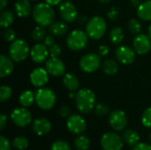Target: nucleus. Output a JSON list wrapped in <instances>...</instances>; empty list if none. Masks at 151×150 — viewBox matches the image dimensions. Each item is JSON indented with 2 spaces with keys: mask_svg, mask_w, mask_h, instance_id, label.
I'll use <instances>...</instances> for the list:
<instances>
[{
  "mask_svg": "<svg viewBox=\"0 0 151 150\" xmlns=\"http://www.w3.org/2000/svg\"><path fill=\"white\" fill-rule=\"evenodd\" d=\"M7 5V0H0V10L3 11Z\"/></svg>",
  "mask_w": 151,
  "mask_h": 150,
  "instance_id": "49",
  "label": "nucleus"
},
{
  "mask_svg": "<svg viewBox=\"0 0 151 150\" xmlns=\"http://www.w3.org/2000/svg\"><path fill=\"white\" fill-rule=\"evenodd\" d=\"M88 38L89 37L88 36L86 32L80 29H75L68 34L65 42L67 47L71 50L80 51L87 46L88 42Z\"/></svg>",
  "mask_w": 151,
  "mask_h": 150,
  "instance_id": "5",
  "label": "nucleus"
},
{
  "mask_svg": "<svg viewBox=\"0 0 151 150\" xmlns=\"http://www.w3.org/2000/svg\"><path fill=\"white\" fill-rule=\"evenodd\" d=\"M102 65L101 57L96 53H88L80 60V67L86 73L96 72Z\"/></svg>",
  "mask_w": 151,
  "mask_h": 150,
  "instance_id": "7",
  "label": "nucleus"
},
{
  "mask_svg": "<svg viewBox=\"0 0 151 150\" xmlns=\"http://www.w3.org/2000/svg\"><path fill=\"white\" fill-rule=\"evenodd\" d=\"M149 139H150V142H151V133L149 135Z\"/></svg>",
  "mask_w": 151,
  "mask_h": 150,
  "instance_id": "52",
  "label": "nucleus"
},
{
  "mask_svg": "<svg viewBox=\"0 0 151 150\" xmlns=\"http://www.w3.org/2000/svg\"><path fill=\"white\" fill-rule=\"evenodd\" d=\"M125 37V33L120 27H114L109 33V39L111 43L115 45L120 44Z\"/></svg>",
  "mask_w": 151,
  "mask_h": 150,
  "instance_id": "25",
  "label": "nucleus"
},
{
  "mask_svg": "<svg viewBox=\"0 0 151 150\" xmlns=\"http://www.w3.org/2000/svg\"><path fill=\"white\" fill-rule=\"evenodd\" d=\"M61 47L60 45L55 43L51 47L49 48V54L50 57H58L61 54Z\"/></svg>",
  "mask_w": 151,
  "mask_h": 150,
  "instance_id": "38",
  "label": "nucleus"
},
{
  "mask_svg": "<svg viewBox=\"0 0 151 150\" xmlns=\"http://www.w3.org/2000/svg\"><path fill=\"white\" fill-rule=\"evenodd\" d=\"M57 96L54 91L48 88H40L35 92V103L42 110H50L54 107Z\"/></svg>",
  "mask_w": 151,
  "mask_h": 150,
  "instance_id": "6",
  "label": "nucleus"
},
{
  "mask_svg": "<svg viewBox=\"0 0 151 150\" xmlns=\"http://www.w3.org/2000/svg\"><path fill=\"white\" fill-rule=\"evenodd\" d=\"M14 20V15L12 11L9 10H3L0 14V25L2 27H9Z\"/></svg>",
  "mask_w": 151,
  "mask_h": 150,
  "instance_id": "28",
  "label": "nucleus"
},
{
  "mask_svg": "<svg viewBox=\"0 0 151 150\" xmlns=\"http://www.w3.org/2000/svg\"><path fill=\"white\" fill-rule=\"evenodd\" d=\"M119 10L117 7L113 6V7H111V8L108 11L107 16H108V18H109L111 20L114 21V20H116V19L119 18Z\"/></svg>",
  "mask_w": 151,
  "mask_h": 150,
  "instance_id": "39",
  "label": "nucleus"
},
{
  "mask_svg": "<svg viewBox=\"0 0 151 150\" xmlns=\"http://www.w3.org/2000/svg\"><path fill=\"white\" fill-rule=\"evenodd\" d=\"M107 29L105 19L101 16H94L86 24V33L92 40L101 39Z\"/></svg>",
  "mask_w": 151,
  "mask_h": 150,
  "instance_id": "3",
  "label": "nucleus"
},
{
  "mask_svg": "<svg viewBox=\"0 0 151 150\" xmlns=\"http://www.w3.org/2000/svg\"><path fill=\"white\" fill-rule=\"evenodd\" d=\"M49 31L55 37H62L67 33L68 27L66 25V22H65L64 20L63 21H54L49 27Z\"/></svg>",
  "mask_w": 151,
  "mask_h": 150,
  "instance_id": "21",
  "label": "nucleus"
},
{
  "mask_svg": "<svg viewBox=\"0 0 151 150\" xmlns=\"http://www.w3.org/2000/svg\"><path fill=\"white\" fill-rule=\"evenodd\" d=\"M58 11L61 19L66 23H73L79 17L76 6L70 1H63L60 4Z\"/></svg>",
  "mask_w": 151,
  "mask_h": 150,
  "instance_id": "8",
  "label": "nucleus"
},
{
  "mask_svg": "<svg viewBox=\"0 0 151 150\" xmlns=\"http://www.w3.org/2000/svg\"><path fill=\"white\" fill-rule=\"evenodd\" d=\"M109 124L113 130L123 131L127 126V117L123 111L115 110L109 116Z\"/></svg>",
  "mask_w": 151,
  "mask_h": 150,
  "instance_id": "11",
  "label": "nucleus"
},
{
  "mask_svg": "<svg viewBox=\"0 0 151 150\" xmlns=\"http://www.w3.org/2000/svg\"><path fill=\"white\" fill-rule=\"evenodd\" d=\"M63 84L70 92L76 91L80 87L79 79L72 73H65L63 77Z\"/></svg>",
  "mask_w": 151,
  "mask_h": 150,
  "instance_id": "24",
  "label": "nucleus"
},
{
  "mask_svg": "<svg viewBox=\"0 0 151 150\" xmlns=\"http://www.w3.org/2000/svg\"><path fill=\"white\" fill-rule=\"evenodd\" d=\"M128 29L134 34H139L142 31V24L137 19H131L128 22Z\"/></svg>",
  "mask_w": 151,
  "mask_h": 150,
  "instance_id": "32",
  "label": "nucleus"
},
{
  "mask_svg": "<svg viewBox=\"0 0 151 150\" xmlns=\"http://www.w3.org/2000/svg\"><path fill=\"white\" fill-rule=\"evenodd\" d=\"M102 67L104 72L107 75H115L119 69L118 63L111 58H108L104 60V63L102 64Z\"/></svg>",
  "mask_w": 151,
  "mask_h": 150,
  "instance_id": "27",
  "label": "nucleus"
},
{
  "mask_svg": "<svg viewBox=\"0 0 151 150\" xmlns=\"http://www.w3.org/2000/svg\"><path fill=\"white\" fill-rule=\"evenodd\" d=\"M51 129V124L47 118H40L34 121L33 131L39 136L47 134Z\"/></svg>",
  "mask_w": 151,
  "mask_h": 150,
  "instance_id": "19",
  "label": "nucleus"
},
{
  "mask_svg": "<svg viewBox=\"0 0 151 150\" xmlns=\"http://www.w3.org/2000/svg\"><path fill=\"white\" fill-rule=\"evenodd\" d=\"M11 144L9 141L4 137L1 136L0 137V150H11Z\"/></svg>",
  "mask_w": 151,
  "mask_h": 150,
  "instance_id": "40",
  "label": "nucleus"
},
{
  "mask_svg": "<svg viewBox=\"0 0 151 150\" xmlns=\"http://www.w3.org/2000/svg\"><path fill=\"white\" fill-rule=\"evenodd\" d=\"M35 101V94L31 90H25L19 97V103L23 107H30Z\"/></svg>",
  "mask_w": 151,
  "mask_h": 150,
  "instance_id": "26",
  "label": "nucleus"
},
{
  "mask_svg": "<svg viewBox=\"0 0 151 150\" xmlns=\"http://www.w3.org/2000/svg\"><path fill=\"white\" fill-rule=\"evenodd\" d=\"M31 84L35 88H43L49 81V72L45 68H35L29 75Z\"/></svg>",
  "mask_w": 151,
  "mask_h": 150,
  "instance_id": "15",
  "label": "nucleus"
},
{
  "mask_svg": "<svg viewBox=\"0 0 151 150\" xmlns=\"http://www.w3.org/2000/svg\"><path fill=\"white\" fill-rule=\"evenodd\" d=\"M14 9L16 14L20 18H27L28 17L32 11L33 8L29 0H18L14 4Z\"/></svg>",
  "mask_w": 151,
  "mask_h": 150,
  "instance_id": "20",
  "label": "nucleus"
},
{
  "mask_svg": "<svg viewBox=\"0 0 151 150\" xmlns=\"http://www.w3.org/2000/svg\"><path fill=\"white\" fill-rule=\"evenodd\" d=\"M8 53L9 57L14 62H22L30 54L29 45L24 39H16L11 42Z\"/></svg>",
  "mask_w": 151,
  "mask_h": 150,
  "instance_id": "4",
  "label": "nucleus"
},
{
  "mask_svg": "<svg viewBox=\"0 0 151 150\" xmlns=\"http://www.w3.org/2000/svg\"><path fill=\"white\" fill-rule=\"evenodd\" d=\"M78 20H79V22L81 23V24H85V23H88V19H87V17H85V16H80V17H78V19H77Z\"/></svg>",
  "mask_w": 151,
  "mask_h": 150,
  "instance_id": "48",
  "label": "nucleus"
},
{
  "mask_svg": "<svg viewBox=\"0 0 151 150\" xmlns=\"http://www.w3.org/2000/svg\"><path fill=\"white\" fill-rule=\"evenodd\" d=\"M12 122L19 127H25L32 121V115L28 110L24 108H16L11 112Z\"/></svg>",
  "mask_w": 151,
  "mask_h": 150,
  "instance_id": "10",
  "label": "nucleus"
},
{
  "mask_svg": "<svg viewBox=\"0 0 151 150\" xmlns=\"http://www.w3.org/2000/svg\"><path fill=\"white\" fill-rule=\"evenodd\" d=\"M133 49L139 55H145L151 50L150 37L145 34H137L133 41Z\"/></svg>",
  "mask_w": 151,
  "mask_h": 150,
  "instance_id": "13",
  "label": "nucleus"
},
{
  "mask_svg": "<svg viewBox=\"0 0 151 150\" xmlns=\"http://www.w3.org/2000/svg\"><path fill=\"white\" fill-rule=\"evenodd\" d=\"M12 95V89L6 85H3L0 88V101L2 103L9 100Z\"/></svg>",
  "mask_w": 151,
  "mask_h": 150,
  "instance_id": "33",
  "label": "nucleus"
},
{
  "mask_svg": "<svg viewBox=\"0 0 151 150\" xmlns=\"http://www.w3.org/2000/svg\"><path fill=\"white\" fill-rule=\"evenodd\" d=\"M95 113L96 116H99V117H104L105 115H107L109 113V107L104 104V103H97L96 106H95Z\"/></svg>",
  "mask_w": 151,
  "mask_h": 150,
  "instance_id": "34",
  "label": "nucleus"
},
{
  "mask_svg": "<svg viewBox=\"0 0 151 150\" xmlns=\"http://www.w3.org/2000/svg\"><path fill=\"white\" fill-rule=\"evenodd\" d=\"M110 52V48L107 46V45H101L98 49V55L101 57H106Z\"/></svg>",
  "mask_w": 151,
  "mask_h": 150,
  "instance_id": "43",
  "label": "nucleus"
},
{
  "mask_svg": "<svg viewBox=\"0 0 151 150\" xmlns=\"http://www.w3.org/2000/svg\"><path fill=\"white\" fill-rule=\"evenodd\" d=\"M12 146L14 147V149L18 150L26 149L28 147V141L23 136L16 137L12 141Z\"/></svg>",
  "mask_w": 151,
  "mask_h": 150,
  "instance_id": "31",
  "label": "nucleus"
},
{
  "mask_svg": "<svg viewBox=\"0 0 151 150\" xmlns=\"http://www.w3.org/2000/svg\"><path fill=\"white\" fill-rule=\"evenodd\" d=\"M70 112H71V110H70L69 106H67V105L61 106L58 111V113L62 118H68L70 116Z\"/></svg>",
  "mask_w": 151,
  "mask_h": 150,
  "instance_id": "41",
  "label": "nucleus"
},
{
  "mask_svg": "<svg viewBox=\"0 0 151 150\" xmlns=\"http://www.w3.org/2000/svg\"><path fill=\"white\" fill-rule=\"evenodd\" d=\"M7 125V117L4 114L0 115V129L4 130Z\"/></svg>",
  "mask_w": 151,
  "mask_h": 150,
  "instance_id": "45",
  "label": "nucleus"
},
{
  "mask_svg": "<svg viewBox=\"0 0 151 150\" xmlns=\"http://www.w3.org/2000/svg\"><path fill=\"white\" fill-rule=\"evenodd\" d=\"M142 0H130V3H131V4H132L134 7H139L140 4L142 3Z\"/></svg>",
  "mask_w": 151,
  "mask_h": 150,
  "instance_id": "47",
  "label": "nucleus"
},
{
  "mask_svg": "<svg viewBox=\"0 0 151 150\" xmlns=\"http://www.w3.org/2000/svg\"><path fill=\"white\" fill-rule=\"evenodd\" d=\"M32 16L37 25L50 27L55 19V11L52 6L45 3H38L33 7Z\"/></svg>",
  "mask_w": 151,
  "mask_h": 150,
  "instance_id": "1",
  "label": "nucleus"
},
{
  "mask_svg": "<svg viewBox=\"0 0 151 150\" xmlns=\"http://www.w3.org/2000/svg\"><path fill=\"white\" fill-rule=\"evenodd\" d=\"M133 150H151V146L147 144V143H138L137 145H135L134 147Z\"/></svg>",
  "mask_w": 151,
  "mask_h": 150,
  "instance_id": "44",
  "label": "nucleus"
},
{
  "mask_svg": "<svg viewBox=\"0 0 151 150\" xmlns=\"http://www.w3.org/2000/svg\"><path fill=\"white\" fill-rule=\"evenodd\" d=\"M47 4H50L51 6H54V5H58L59 4H61L64 0H44Z\"/></svg>",
  "mask_w": 151,
  "mask_h": 150,
  "instance_id": "46",
  "label": "nucleus"
},
{
  "mask_svg": "<svg viewBox=\"0 0 151 150\" xmlns=\"http://www.w3.org/2000/svg\"><path fill=\"white\" fill-rule=\"evenodd\" d=\"M31 36H32V39L35 41V42H42L44 40V38L46 37V30H45V27H42V26H40L38 25L37 27H35L33 31H32V34H31Z\"/></svg>",
  "mask_w": 151,
  "mask_h": 150,
  "instance_id": "29",
  "label": "nucleus"
},
{
  "mask_svg": "<svg viewBox=\"0 0 151 150\" xmlns=\"http://www.w3.org/2000/svg\"><path fill=\"white\" fill-rule=\"evenodd\" d=\"M29 1H32V0H29Z\"/></svg>",
  "mask_w": 151,
  "mask_h": 150,
  "instance_id": "53",
  "label": "nucleus"
},
{
  "mask_svg": "<svg viewBox=\"0 0 151 150\" xmlns=\"http://www.w3.org/2000/svg\"><path fill=\"white\" fill-rule=\"evenodd\" d=\"M101 145L104 150H121L123 149V140L117 133H106L101 139Z\"/></svg>",
  "mask_w": 151,
  "mask_h": 150,
  "instance_id": "9",
  "label": "nucleus"
},
{
  "mask_svg": "<svg viewBox=\"0 0 151 150\" xmlns=\"http://www.w3.org/2000/svg\"><path fill=\"white\" fill-rule=\"evenodd\" d=\"M67 129L69 132L74 134H81L86 129V121L85 119L78 114L70 115L66 121Z\"/></svg>",
  "mask_w": 151,
  "mask_h": 150,
  "instance_id": "16",
  "label": "nucleus"
},
{
  "mask_svg": "<svg viewBox=\"0 0 151 150\" xmlns=\"http://www.w3.org/2000/svg\"><path fill=\"white\" fill-rule=\"evenodd\" d=\"M148 35L150 37L151 39V24L149 26V27H148Z\"/></svg>",
  "mask_w": 151,
  "mask_h": 150,
  "instance_id": "50",
  "label": "nucleus"
},
{
  "mask_svg": "<svg viewBox=\"0 0 151 150\" xmlns=\"http://www.w3.org/2000/svg\"><path fill=\"white\" fill-rule=\"evenodd\" d=\"M14 70L13 60L5 55L0 56V77L5 78L12 73Z\"/></svg>",
  "mask_w": 151,
  "mask_h": 150,
  "instance_id": "18",
  "label": "nucleus"
},
{
  "mask_svg": "<svg viewBox=\"0 0 151 150\" xmlns=\"http://www.w3.org/2000/svg\"><path fill=\"white\" fill-rule=\"evenodd\" d=\"M90 145V141L88 137L85 135H81L74 140V146L77 150H88Z\"/></svg>",
  "mask_w": 151,
  "mask_h": 150,
  "instance_id": "30",
  "label": "nucleus"
},
{
  "mask_svg": "<svg viewBox=\"0 0 151 150\" xmlns=\"http://www.w3.org/2000/svg\"><path fill=\"white\" fill-rule=\"evenodd\" d=\"M51 150H71V148H70V145L66 141H57L52 144Z\"/></svg>",
  "mask_w": 151,
  "mask_h": 150,
  "instance_id": "37",
  "label": "nucleus"
},
{
  "mask_svg": "<svg viewBox=\"0 0 151 150\" xmlns=\"http://www.w3.org/2000/svg\"><path fill=\"white\" fill-rule=\"evenodd\" d=\"M45 69L50 75L54 77H61L65 75V65L58 57H50L45 63Z\"/></svg>",
  "mask_w": 151,
  "mask_h": 150,
  "instance_id": "14",
  "label": "nucleus"
},
{
  "mask_svg": "<svg viewBox=\"0 0 151 150\" xmlns=\"http://www.w3.org/2000/svg\"><path fill=\"white\" fill-rule=\"evenodd\" d=\"M100 3H102V4H108V3H110L111 0H98Z\"/></svg>",
  "mask_w": 151,
  "mask_h": 150,
  "instance_id": "51",
  "label": "nucleus"
},
{
  "mask_svg": "<svg viewBox=\"0 0 151 150\" xmlns=\"http://www.w3.org/2000/svg\"><path fill=\"white\" fill-rule=\"evenodd\" d=\"M76 107L83 114L89 113L96 106V95L88 88H82L76 93Z\"/></svg>",
  "mask_w": 151,
  "mask_h": 150,
  "instance_id": "2",
  "label": "nucleus"
},
{
  "mask_svg": "<svg viewBox=\"0 0 151 150\" xmlns=\"http://www.w3.org/2000/svg\"><path fill=\"white\" fill-rule=\"evenodd\" d=\"M135 51L127 45H120L115 50L117 60L122 65H131L135 60Z\"/></svg>",
  "mask_w": 151,
  "mask_h": 150,
  "instance_id": "12",
  "label": "nucleus"
},
{
  "mask_svg": "<svg viewBox=\"0 0 151 150\" xmlns=\"http://www.w3.org/2000/svg\"><path fill=\"white\" fill-rule=\"evenodd\" d=\"M122 140L123 141L130 147H134L139 143L140 136L138 133L133 129H127L123 132L122 133Z\"/></svg>",
  "mask_w": 151,
  "mask_h": 150,
  "instance_id": "23",
  "label": "nucleus"
},
{
  "mask_svg": "<svg viewBox=\"0 0 151 150\" xmlns=\"http://www.w3.org/2000/svg\"><path fill=\"white\" fill-rule=\"evenodd\" d=\"M3 37L4 39L8 42H12L14 40H16V33L15 31L11 28V27H6L3 33Z\"/></svg>",
  "mask_w": 151,
  "mask_h": 150,
  "instance_id": "36",
  "label": "nucleus"
},
{
  "mask_svg": "<svg viewBox=\"0 0 151 150\" xmlns=\"http://www.w3.org/2000/svg\"><path fill=\"white\" fill-rule=\"evenodd\" d=\"M43 44L46 45L48 48L54 45L55 44V37H54V35H52L51 34H49V35H46V37L43 40Z\"/></svg>",
  "mask_w": 151,
  "mask_h": 150,
  "instance_id": "42",
  "label": "nucleus"
},
{
  "mask_svg": "<svg viewBox=\"0 0 151 150\" xmlns=\"http://www.w3.org/2000/svg\"><path fill=\"white\" fill-rule=\"evenodd\" d=\"M49 48L43 43H36L30 50V57L36 64H42L48 60Z\"/></svg>",
  "mask_w": 151,
  "mask_h": 150,
  "instance_id": "17",
  "label": "nucleus"
},
{
  "mask_svg": "<svg viewBox=\"0 0 151 150\" xmlns=\"http://www.w3.org/2000/svg\"><path fill=\"white\" fill-rule=\"evenodd\" d=\"M142 122L145 127L151 129V107L144 111L142 116Z\"/></svg>",
  "mask_w": 151,
  "mask_h": 150,
  "instance_id": "35",
  "label": "nucleus"
},
{
  "mask_svg": "<svg viewBox=\"0 0 151 150\" xmlns=\"http://www.w3.org/2000/svg\"><path fill=\"white\" fill-rule=\"evenodd\" d=\"M138 17L144 21L151 20V0L142 2L139 7H137Z\"/></svg>",
  "mask_w": 151,
  "mask_h": 150,
  "instance_id": "22",
  "label": "nucleus"
}]
</instances>
